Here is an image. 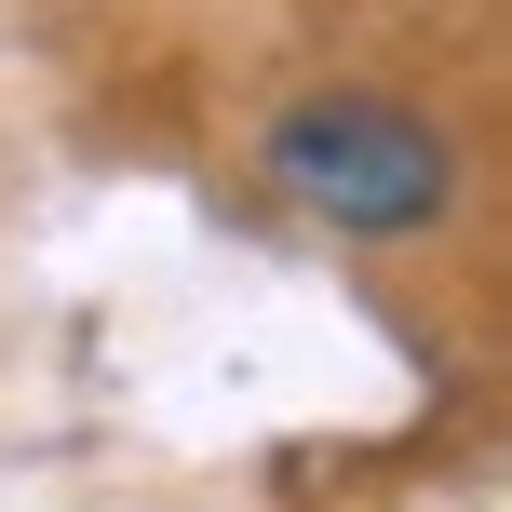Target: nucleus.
Listing matches in <instances>:
<instances>
[{"label": "nucleus", "mask_w": 512, "mask_h": 512, "mask_svg": "<svg viewBox=\"0 0 512 512\" xmlns=\"http://www.w3.org/2000/svg\"><path fill=\"white\" fill-rule=\"evenodd\" d=\"M270 176L283 203H310L324 230H364V243H405L459 203V149H445L418 108L391 95H310L270 122Z\"/></svg>", "instance_id": "1"}]
</instances>
